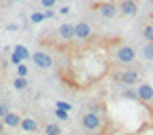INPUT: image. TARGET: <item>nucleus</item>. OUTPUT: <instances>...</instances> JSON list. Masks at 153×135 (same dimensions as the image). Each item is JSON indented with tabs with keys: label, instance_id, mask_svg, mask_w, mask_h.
<instances>
[{
	"label": "nucleus",
	"instance_id": "obj_1",
	"mask_svg": "<svg viewBox=\"0 0 153 135\" xmlns=\"http://www.w3.org/2000/svg\"><path fill=\"white\" fill-rule=\"evenodd\" d=\"M136 50L130 46V44H121V46H117V50H115V54H113V59H115V63H119L121 67H130L134 61H136Z\"/></svg>",
	"mask_w": 153,
	"mask_h": 135
},
{
	"label": "nucleus",
	"instance_id": "obj_2",
	"mask_svg": "<svg viewBox=\"0 0 153 135\" xmlns=\"http://www.w3.org/2000/svg\"><path fill=\"white\" fill-rule=\"evenodd\" d=\"M113 78L123 86H134V84H140V70L138 69H130V67H123V69L115 70L113 72Z\"/></svg>",
	"mask_w": 153,
	"mask_h": 135
},
{
	"label": "nucleus",
	"instance_id": "obj_3",
	"mask_svg": "<svg viewBox=\"0 0 153 135\" xmlns=\"http://www.w3.org/2000/svg\"><path fill=\"white\" fill-rule=\"evenodd\" d=\"M92 10L96 12V15L102 17V19H107V21H111L119 15V6L111 0H105V2H96Z\"/></svg>",
	"mask_w": 153,
	"mask_h": 135
},
{
	"label": "nucleus",
	"instance_id": "obj_4",
	"mask_svg": "<svg viewBox=\"0 0 153 135\" xmlns=\"http://www.w3.org/2000/svg\"><path fill=\"white\" fill-rule=\"evenodd\" d=\"M80 124H82V128L86 131L96 133V131H100V128H102L103 122H102V116H100L96 110H86L82 114V118H80Z\"/></svg>",
	"mask_w": 153,
	"mask_h": 135
},
{
	"label": "nucleus",
	"instance_id": "obj_5",
	"mask_svg": "<svg viewBox=\"0 0 153 135\" xmlns=\"http://www.w3.org/2000/svg\"><path fill=\"white\" fill-rule=\"evenodd\" d=\"M31 59H33V63H35L38 69L48 70V69H52V67H54V57H52L50 54H46V51H42V50L35 51V54L31 55Z\"/></svg>",
	"mask_w": 153,
	"mask_h": 135
},
{
	"label": "nucleus",
	"instance_id": "obj_6",
	"mask_svg": "<svg viewBox=\"0 0 153 135\" xmlns=\"http://www.w3.org/2000/svg\"><path fill=\"white\" fill-rule=\"evenodd\" d=\"M138 0H121V4H119V15L121 17H136L138 13Z\"/></svg>",
	"mask_w": 153,
	"mask_h": 135
},
{
	"label": "nucleus",
	"instance_id": "obj_7",
	"mask_svg": "<svg viewBox=\"0 0 153 135\" xmlns=\"http://www.w3.org/2000/svg\"><path fill=\"white\" fill-rule=\"evenodd\" d=\"M138 99L142 101V103H153V86L147 84V82H140L138 84Z\"/></svg>",
	"mask_w": 153,
	"mask_h": 135
},
{
	"label": "nucleus",
	"instance_id": "obj_8",
	"mask_svg": "<svg viewBox=\"0 0 153 135\" xmlns=\"http://www.w3.org/2000/svg\"><path fill=\"white\" fill-rule=\"evenodd\" d=\"M90 36H92V27H90V23H86V21L75 23V38L76 40H88Z\"/></svg>",
	"mask_w": 153,
	"mask_h": 135
},
{
	"label": "nucleus",
	"instance_id": "obj_9",
	"mask_svg": "<svg viewBox=\"0 0 153 135\" xmlns=\"http://www.w3.org/2000/svg\"><path fill=\"white\" fill-rule=\"evenodd\" d=\"M57 34H59L61 40H73L75 38V25L73 23H63V25H59Z\"/></svg>",
	"mask_w": 153,
	"mask_h": 135
},
{
	"label": "nucleus",
	"instance_id": "obj_10",
	"mask_svg": "<svg viewBox=\"0 0 153 135\" xmlns=\"http://www.w3.org/2000/svg\"><path fill=\"white\" fill-rule=\"evenodd\" d=\"M21 120H23V118L19 116L17 112H8L6 116L2 118V122L6 124L8 128H17V126H21Z\"/></svg>",
	"mask_w": 153,
	"mask_h": 135
},
{
	"label": "nucleus",
	"instance_id": "obj_11",
	"mask_svg": "<svg viewBox=\"0 0 153 135\" xmlns=\"http://www.w3.org/2000/svg\"><path fill=\"white\" fill-rule=\"evenodd\" d=\"M142 38L146 42H153V19L142 25Z\"/></svg>",
	"mask_w": 153,
	"mask_h": 135
},
{
	"label": "nucleus",
	"instance_id": "obj_12",
	"mask_svg": "<svg viewBox=\"0 0 153 135\" xmlns=\"http://www.w3.org/2000/svg\"><path fill=\"white\" fill-rule=\"evenodd\" d=\"M23 129V131H36V120L35 118H23L21 120V126H19Z\"/></svg>",
	"mask_w": 153,
	"mask_h": 135
},
{
	"label": "nucleus",
	"instance_id": "obj_13",
	"mask_svg": "<svg viewBox=\"0 0 153 135\" xmlns=\"http://www.w3.org/2000/svg\"><path fill=\"white\" fill-rule=\"evenodd\" d=\"M142 57L146 61H153V42H146L142 46Z\"/></svg>",
	"mask_w": 153,
	"mask_h": 135
},
{
	"label": "nucleus",
	"instance_id": "obj_14",
	"mask_svg": "<svg viewBox=\"0 0 153 135\" xmlns=\"http://www.w3.org/2000/svg\"><path fill=\"white\" fill-rule=\"evenodd\" d=\"M27 86H29V82H27L25 76H17L16 74V78H13V88L21 91V90H27Z\"/></svg>",
	"mask_w": 153,
	"mask_h": 135
},
{
	"label": "nucleus",
	"instance_id": "obj_15",
	"mask_svg": "<svg viewBox=\"0 0 153 135\" xmlns=\"http://www.w3.org/2000/svg\"><path fill=\"white\" fill-rule=\"evenodd\" d=\"M46 135H61V128L57 126V124H48L46 129H44Z\"/></svg>",
	"mask_w": 153,
	"mask_h": 135
},
{
	"label": "nucleus",
	"instance_id": "obj_16",
	"mask_svg": "<svg viewBox=\"0 0 153 135\" xmlns=\"http://www.w3.org/2000/svg\"><path fill=\"white\" fill-rule=\"evenodd\" d=\"M13 51H16L17 55H21V57H23V61H25V59H31V54H29V51H27V48H25V46H21V44H17Z\"/></svg>",
	"mask_w": 153,
	"mask_h": 135
},
{
	"label": "nucleus",
	"instance_id": "obj_17",
	"mask_svg": "<svg viewBox=\"0 0 153 135\" xmlns=\"http://www.w3.org/2000/svg\"><path fill=\"white\" fill-rule=\"evenodd\" d=\"M46 19V15H44V12H35L31 15V23H42Z\"/></svg>",
	"mask_w": 153,
	"mask_h": 135
},
{
	"label": "nucleus",
	"instance_id": "obj_18",
	"mask_svg": "<svg viewBox=\"0 0 153 135\" xmlns=\"http://www.w3.org/2000/svg\"><path fill=\"white\" fill-rule=\"evenodd\" d=\"M27 72H29L27 65H23V63H21V65H17V67H16V74H17V76H27Z\"/></svg>",
	"mask_w": 153,
	"mask_h": 135
},
{
	"label": "nucleus",
	"instance_id": "obj_19",
	"mask_svg": "<svg viewBox=\"0 0 153 135\" xmlns=\"http://www.w3.org/2000/svg\"><path fill=\"white\" fill-rule=\"evenodd\" d=\"M56 116L59 120H63V122H67V120H69V112H67V110H61V109H56Z\"/></svg>",
	"mask_w": 153,
	"mask_h": 135
},
{
	"label": "nucleus",
	"instance_id": "obj_20",
	"mask_svg": "<svg viewBox=\"0 0 153 135\" xmlns=\"http://www.w3.org/2000/svg\"><path fill=\"white\" fill-rule=\"evenodd\" d=\"M56 107H57V109H61V110H67V112L73 109V107H71V103H67V101H57Z\"/></svg>",
	"mask_w": 153,
	"mask_h": 135
},
{
	"label": "nucleus",
	"instance_id": "obj_21",
	"mask_svg": "<svg viewBox=\"0 0 153 135\" xmlns=\"http://www.w3.org/2000/svg\"><path fill=\"white\" fill-rule=\"evenodd\" d=\"M10 61H12V63L17 67V65H21V63H23V57H21V55H17L16 51H13V54H12V57H10Z\"/></svg>",
	"mask_w": 153,
	"mask_h": 135
},
{
	"label": "nucleus",
	"instance_id": "obj_22",
	"mask_svg": "<svg viewBox=\"0 0 153 135\" xmlns=\"http://www.w3.org/2000/svg\"><path fill=\"white\" fill-rule=\"evenodd\" d=\"M56 2H57V0H40V4H42L46 10H52V8L56 6Z\"/></svg>",
	"mask_w": 153,
	"mask_h": 135
},
{
	"label": "nucleus",
	"instance_id": "obj_23",
	"mask_svg": "<svg viewBox=\"0 0 153 135\" xmlns=\"http://www.w3.org/2000/svg\"><path fill=\"white\" fill-rule=\"evenodd\" d=\"M8 112H10V110H8V107H6V105H0V118H4Z\"/></svg>",
	"mask_w": 153,
	"mask_h": 135
},
{
	"label": "nucleus",
	"instance_id": "obj_24",
	"mask_svg": "<svg viewBox=\"0 0 153 135\" xmlns=\"http://www.w3.org/2000/svg\"><path fill=\"white\" fill-rule=\"evenodd\" d=\"M44 15H46V19H52V17H56V13H54V10H46Z\"/></svg>",
	"mask_w": 153,
	"mask_h": 135
},
{
	"label": "nucleus",
	"instance_id": "obj_25",
	"mask_svg": "<svg viewBox=\"0 0 153 135\" xmlns=\"http://www.w3.org/2000/svg\"><path fill=\"white\" fill-rule=\"evenodd\" d=\"M67 13H69V8H67V6H63L59 10V15H67Z\"/></svg>",
	"mask_w": 153,
	"mask_h": 135
},
{
	"label": "nucleus",
	"instance_id": "obj_26",
	"mask_svg": "<svg viewBox=\"0 0 153 135\" xmlns=\"http://www.w3.org/2000/svg\"><path fill=\"white\" fill-rule=\"evenodd\" d=\"M8 31H17V25H8Z\"/></svg>",
	"mask_w": 153,
	"mask_h": 135
},
{
	"label": "nucleus",
	"instance_id": "obj_27",
	"mask_svg": "<svg viewBox=\"0 0 153 135\" xmlns=\"http://www.w3.org/2000/svg\"><path fill=\"white\" fill-rule=\"evenodd\" d=\"M4 126H6V124H4V122H0V135L4 133Z\"/></svg>",
	"mask_w": 153,
	"mask_h": 135
},
{
	"label": "nucleus",
	"instance_id": "obj_28",
	"mask_svg": "<svg viewBox=\"0 0 153 135\" xmlns=\"http://www.w3.org/2000/svg\"><path fill=\"white\" fill-rule=\"evenodd\" d=\"M149 8H151V10H153V0H149Z\"/></svg>",
	"mask_w": 153,
	"mask_h": 135
},
{
	"label": "nucleus",
	"instance_id": "obj_29",
	"mask_svg": "<svg viewBox=\"0 0 153 135\" xmlns=\"http://www.w3.org/2000/svg\"><path fill=\"white\" fill-rule=\"evenodd\" d=\"M0 70H2V65H0Z\"/></svg>",
	"mask_w": 153,
	"mask_h": 135
},
{
	"label": "nucleus",
	"instance_id": "obj_30",
	"mask_svg": "<svg viewBox=\"0 0 153 135\" xmlns=\"http://www.w3.org/2000/svg\"><path fill=\"white\" fill-rule=\"evenodd\" d=\"M16 2H19V0H16Z\"/></svg>",
	"mask_w": 153,
	"mask_h": 135
},
{
	"label": "nucleus",
	"instance_id": "obj_31",
	"mask_svg": "<svg viewBox=\"0 0 153 135\" xmlns=\"http://www.w3.org/2000/svg\"><path fill=\"white\" fill-rule=\"evenodd\" d=\"M92 2H94V0H92Z\"/></svg>",
	"mask_w": 153,
	"mask_h": 135
}]
</instances>
